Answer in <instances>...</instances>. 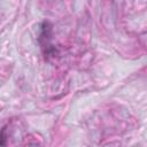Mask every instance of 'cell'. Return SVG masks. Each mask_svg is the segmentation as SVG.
Listing matches in <instances>:
<instances>
[{
    "instance_id": "1",
    "label": "cell",
    "mask_w": 147,
    "mask_h": 147,
    "mask_svg": "<svg viewBox=\"0 0 147 147\" xmlns=\"http://www.w3.org/2000/svg\"><path fill=\"white\" fill-rule=\"evenodd\" d=\"M40 47L45 54V56H54L55 47L52 45V24L47 21L42 22L40 25V33L38 37Z\"/></svg>"
},
{
    "instance_id": "2",
    "label": "cell",
    "mask_w": 147,
    "mask_h": 147,
    "mask_svg": "<svg viewBox=\"0 0 147 147\" xmlns=\"http://www.w3.org/2000/svg\"><path fill=\"white\" fill-rule=\"evenodd\" d=\"M0 145H6V127L0 131Z\"/></svg>"
}]
</instances>
